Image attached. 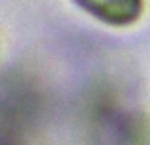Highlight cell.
I'll use <instances>...</instances> for the list:
<instances>
[{
  "instance_id": "cell-1",
  "label": "cell",
  "mask_w": 150,
  "mask_h": 145,
  "mask_svg": "<svg viewBox=\"0 0 150 145\" xmlns=\"http://www.w3.org/2000/svg\"><path fill=\"white\" fill-rule=\"evenodd\" d=\"M82 11L99 23L114 29H125L141 21L144 0H72Z\"/></svg>"
}]
</instances>
